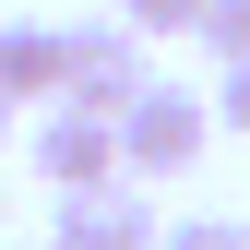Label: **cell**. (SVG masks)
Returning <instances> with one entry per match:
<instances>
[{"label":"cell","instance_id":"6da1fadb","mask_svg":"<svg viewBox=\"0 0 250 250\" xmlns=\"http://www.w3.org/2000/svg\"><path fill=\"white\" fill-rule=\"evenodd\" d=\"M203 143H214V96H191V83H167V72L119 107V179H191Z\"/></svg>","mask_w":250,"mask_h":250},{"label":"cell","instance_id":"7a4b0ae2","mask_svg":"<svg viewBox=\"0 0 250 250\" xmlns=\"http://www.w3.org/2000/svg\"><path fill=\"white\" fill-rule=\"evenodd\" d=\"M24 155H36V179L48 191H96V179H119V119H96V107H36V131H24Z\"/></svg>","mask_w":250,"mask_h":250},{"label":"cell","instance_id":"3957f363","mask_svg":"<svg viewBox=\"0 0 250 250\" xmlns=\"http://www.w3.org/2000/svg\"><path fill=\"white\" fill-rule=\"evenodd\" d=\"M155 36H131V24H72V83H60V96H72V107H96V119H119V107H131L143 96V83H155V60H143Z\"/></svg>","mask_w":250,"mask_h":250},{"label":"cell","instance_id":"277c9868","mask_svg":"<svg viewBox=\"0 0 250 250\" xmlns=\"http://www.w3.org/2000/svg\"><path fill=\"white\" fill-rule=\"evenodd\" d=\"M167 227H155V203H143V179H96V191H60L48 214V250H155Z\"/></svg>","mask_w":250,"mask_h":250},{"label":"cell","instance_id":"5b68a950","mask_svg":"<svg viewBox=\"0 0 250 250\" xmlns=\"http://www.w3.org/2000/svg\"><path fill=\"white\" fill-rule=\"evenodd\" d=\"M60 83H72V24H0V96L60 107Z\"/></svg>","mask_w":250,"mask_h":250},{"label":"cell","instance_id":"8992f818","mask_svg":"<svg viewBox=\"0 0 250 250\" xmlns=\"http://www.w3.org/2000/svg\"><path fill=\"white\" fill-rule=\"evenodd\" d=\"M191 36L214 48V72H227V60H250V0H203V24Z\"/></svg>","mask_w":250,"mask_h":250},{"label":"cell","instance_id":"52a82bcc","mask_svg":"<svg viewBox=\"0 0 250 250\" xmlns=\"http://www.w3.org/2000/svg\"><path fill=\"white\" fill-rule=\"evenodd\" d=\"M155 250H250V227H238V214H179Z\"/></svg>","mask_w":250,"mask_h":250},{"label":"cell","instance_id":"ba28073f","mask_svg":"<svg viewBox=\"0 0 250 250\" xmlns=\"http://www.w3.org/2000/svg\"><path fill=\"white\" fill-rule=\"evenodd\" d=\"M119 24H131V36H191L203 0H119Z\"/></svg>","mask_w":250,"mask_h":250},{"label":"cell","instance_id":"9c48e42d","mask_svg":"<svg viewBox=\"0 0 250 250\" xmlns=\"http://www.w3.org/2000/svg\"><path fill=\"white\" fill-rule=\"evenodd\" d=\"M214 131L250 143V60H227V83H214Z\"/></svg>","mask_w":250,"mask_h":250},{"label":"cell","instance_id":"30bf717a","mask_svg":"<svg viewBox=\"0 0 250 250\" xmlns=\"http://www.w3.org/2000/svg\"><path fill=\"white\" fill-rule=\"evenodd\" d=\"M0 143H12V96H0Z\"/></svg>","mask_w":250,"mask_h":250}]
</instances>
